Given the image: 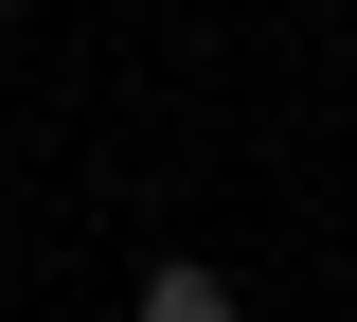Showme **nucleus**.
Here are the masks:
<instances>
[{
    "label": "nucleus",
    "instance_id": "1",
    "mask_svg": "<svg viewBox=\"0 0 357 322\" xmlns=\"http://www.w3.org/2000/svg\"><path fill=\"white\" fill-rule=\"evenodd\" d=\"M126 322H250V305H232L215 269H143V305H126Z\"/></svg>",
    "mask_w": 357,
    "mask_h": 322
}]
</instances>
